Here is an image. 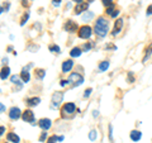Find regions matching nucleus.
<instances>
[{
    "label": "nucleus",
    "instance_id": "nucleus-7",
    "mask_svg": "<svg viewBox=\"0 0 152 143\" xmlns=\"http://www.w3.org/2000/svg\"><path fill=\"white\" fill-rule=\"evenodd\" d=\"M20 117H22V112H20V109L17 108V107L10 108V110H9V118L13 119V120H17V119H19Z\"/></svg>",
    "mask_w": 152,
    "mask_h": 143
},
{
    "label": "nucleus",
    "instance_id": "nucleus-46",
    "mask_svg": "<svg viewBox=\"0 0 152 143\" xmlns=\"http://www.w3.org/2000/svg\"><path fill=\"white\" fill-rule=\"evenodd\" d=\"M3 12H4V8H3V7H0V14H1Z\"/></svg>",
    "mask_w": 152,
    "mask_h": 143
},
{
    "label": "nucleus",
    "instance_id": "nucleus-39",
    "mask_svg": "<svg viewBox=\"0 0 152 143\" xmlns=\"http://www.w3.org/2000/svg\"><path fill=\"white\" fill-rule=\"evenodd\" d=\"M105 48H108V50H115L117 47L113 46V45H108V46H105Z\"/></svg>",
    "mask_w": 152,
    "mask_h": 143
},
{
    "label": "nucleus",
    "instance_id": "nucleus-44",
    "mask_svg": "<svg viewBox=\"0 0 152 143\" xmlns=\"http://www.w3.org/2000/svg\"><path fill=\"white\" fill-rule=\"evenodd\" d=\"M74 1H75L76 4H80V3H83V0H74Z\"/></svg>",
    "mask_w": 152,
    "mask_h": 143
},
{
    "label": "nucleus",
    "instance_id": "nucleus-15",
    "mask_svg": "<svg viewBox=\"0 0 152 143\" xmlns=\"http://www.w3.org/2000/svg\"><path fill=\"white\" fill-rule=\"evenodd\" d=\"M20 79H22V81L23 82H29V80H31V75H29V72H28V70L27 69H23L22 70V72H20Z\"/></svg>",
    "mask_w": 152,
    "mask_h": 143
},
{
    "label": "nucleus",
    "instance_id": "nucleus-36",
    "mask_svg": "<svg viewBox=\"0 0 152 143\" xmlns=\"http://www.w3.org/2000/svg\"><path fill=\"white\" fill-rule=\"evenodd\" d=\"M46 137H47V133H46V132H43V133H42V136L39 137V141H41V142H43V141L46 139Z\"/></svg>",
    "mask_w": 152,
    "mask_h": 143
},
{
    "label": "nucleus",
    "instance_id": "nucleus-20",
    "mask_svg": "<svg viewBox=\"0 0 152 143\" xmlns=\"http://www.w3.org/2000/svg\"><path fill=\"white\" fill-rule=\"evenodd\" d=\"M109 69V61H103L99 63V71H107Z\"/></svg>",
    "mask_w": 152,
    "mask_h": 143
},
{
    "label": "nucleus",
    "instance_id": "nucleus-6",
    "mask_svg": "<svg viewBox=\"0 0 152 143\" xmlns=\"http://www.w3.org/2000/svg\"><path fill=\"white\" fill-rule=\"evenodd\" d=\"M22 118L23 120L27 122V123H32V124H34V113H33L31 109H27L22 113Z\"/></svg>",
    "mask_w": 152,
    "mask_h": 143
},
{
    "label": "nucleus",
    "instance_id": "nucleus-2",
    "mask_svg": "<svg viewBox=\"0 0 152 143\" xmlns=\"http://www.w3.org/2000/svg\"><path fill=\"white\" fill-rule=\"evenodd\" d=\"M91 28H90L89 26H83L79 28V32H77V36L81 38V39H88V38L91 37Z\"/></svg>",
    "mask_w": 152,
    "mask_h": 143
},
{
    "label": "nucleus",
    "instance_id": "nucleus-47",
    "mask_svg": "<svg viewBox=\"0 0 152 143\" xmlns=\"http://www.w3.org/2000/svg\"><path fill=\"white\" fill-rule=\"evenodd\" d=\"M88 1H90V3H91V1H94V0H88Z\"/></svg>",
    "mask_w": 152,
    "mask_h": 143
},
{
    "label": "nucleus",
    "instance_id": "nucleus-11",
    "mask_svg": "<svg viewBox=\"0 0 152 143\" xmlns=\"http://www.w3.org/2000/svg\"><path fill=\"white\" fill-rule=\"evenodd\" d=\"M122 27H123V19H117V22L114 23V28H113V32H112V34L113 36H117V34H119V32L122 31Z\"/></svg>",
    "mask_w": 152,
    "mask_h": 143
},
{
    "label": "nucleus",
    "instance_id": "nucleus-13",
    "mask_svg": "<svg viewBox=\"0 0 152 143\" xmlns=\"http://www.w3.org/2000/svg\"><path fill=\"white\" fill-rule=\"evenodd\" d=\"M129 137H131V139L133 141V142H138V141H141V138H142V133L140 132V131H132L131 133H129Z\"/></svg>",
    "mask_w": 152,
    "mask_h": 143
},
{
    "label": "nucleus",
    "instance_id": "nucleus-37",
    "mask_svg": "<svg viewBox=\"0 0 152 143\" xmlns=\"http://www.w3.org/2000/svg\"><path fill=\"white\" fill-rule=\"evenodd\" d=\"M67 84H69V80H61V82H60L61 86H65V85H67Z\"/></svg>",
    "mask_w": 152,
    "mask_h": 143
},
{
    "label": "nucleus",
    "instance_id": "nucleus-31",
    "mask_svg": "<svg viewBox=\"0 0 152 143\" xmlns=\"http://www.w3.org/2000/svg\"><path fill=\"white\" fill-rule=\"evenodd\" d=\"M115 10V9H114V5H112V7H109V8H107V13L109 14V15H112L113 14V12Z\"/></svg>",
    "mask_w": 152,
    "mask_h": 143
},
{
    "label": "nucleus",
    "instance_id": "nucleus-14",
    "mask_svg": "<svg viewBox=\"0 0 152 143\" xmlns=\"http://www.w3.org/2000/svg\"><path fill=\"white\" fill-rule=\"evenodd\" d=\"M9 75H10V69H9L8 66H4V67L0 70V79L7 80L9 77Z\"/></svg>",
    "mask_w": 152,
    "mask_h": 143
},
{
    "label": "nucleus",
    "instance_id": "nucleus-43",
    "mask_svg": "<svg viewBox=\"0 0 152 143\" xmlns=\"http://www.w3.org/2000/svg\"><path fill=\"white\" fill-rule=\"evenodd\" d=\"M12 51H13V47L9 46V47H8V52H12Z\"/></svg>",
    "mask_w": 152,
    "mask_h": 143
},
{
    "label": "nucleus",
    "instance_id": "nucleus-26",
    "mask_svg": "<svg viewBox=\"0 0 152 143\" xmlns=\"http://www.w3.org/2000/svg\"><path fill=\"white\" fill-rule=\"evenodd\" d=\"M57 141H58V139H57L56 136H51V137H48V139H47L46 143H56Z\"/></svg>",
    "mask_w": 152,
    "mask_h": 143
},
{
    "label": "nucleus",
    "instance_id": "nucleus-17",
    "mask_svg": "<svg viewBox=\"0 0 152 143\" xmlns=\"http://www.w3.org/2000/svg\"><path fill=\"white\" fill-rule=\"evenodd\" d=\"M7 138H8L9 142H13V143H19V142H20V138H19V136L15 134V133H13V132L12 133H8Z\"/></svg>",
    "mask_w": 152,
    "mask_h": 143
},
{
    "label": "nucleus",
    "instance_id": "nucleus-25",
    "mask_svg": "<svg viewBox=\"0 0 152 143\" xmlns=\"http://www.w3.org/2000/svg\"><path fill=\"white\" fill-rule=\"evenodd\" d=\"M102 3H103V5L107 7V8L114 5V4H113V0H102Z\"/></svg>",
    "mask_w": 152,
    "mask_h": 143
},
{
    "label": "nucleus",
    "instance_id": "nucleus-24",
    "mask_svg": "<svg viewBox=\"0 0 152 143\" xmlns=\"http://www.w3.org/2000/svg\"><path fill=\"white\" fill-rule=\"evenodd\" d=\"M50 51L53 52V53H60V47L56 45H52V46H50Z\"/></svg>",
    "mask_w": 152,
    "mask_h": 143
},
{
    "label": "nucleus",
    "instance_id": "nucleus-12",
    "mask_svg": "<svg viewBox=\"0 0 152 143\" xmlns=\"http://www.w3.org/2000/svg\"><path fill=\"white\" fill-rule=\"evenodd\" d=\"M72 66H74V61L72 60L64 61V63H62V72H69V71H71Z\"/></svg>",
    "mask_w": 152,
    "mask_h": 143
},
{
    "label": "nucleus",
    "instance_id": "nucleus-32",
    "mask_svg": "<svg viewBox=\"0 0 152 143\" xmlns=\"http://www.w3.org/2000/svg\"><path fill=\"white\" fill-rule=\"evenodd\" d=\"M83 48H84V51H85V52H86V51H89L90 48H91V45H90V43H85Z\"/></svg>",
    "mask_w": 152,
    "mask_h": 143
},
{
    "label": "nucleus",
    "instance_id": "nucleus-29",
    "mask_svg": "<svg viewBox=\"0 0 152 143\" xmlns=\"http://www.w3.org/2000/svg\"><path fill=\"white\" fill-rule=\"evenodd\" d=\"M128 80H129V82H134V76H133V72H128Z\"/></svg>",
    "mask_w": 152,
    "mask_h": 143
},
{
    "label": "nucleus",
    "instance_id": "nucleus-10",
    "mask_svg": "<svg viewBox=\"0 0 152 143\" xmlns=\"http://www.w3.org/2000/svg\"><path fill=\"white\" fill-rule=\"evenodd\" d=\"M65 29H66V32L74 33V32H76V29H77V24H76V22H74V20H71V19H69V20H66Z\"/></svg>",
    "mask_w": 152,
    "mask_h": 143
},
{
    "label": "nucleus",
    "instance_id": "nucleus-22",
    "mask_svg": "<svg viewBox=\"0 0 152 143\" xmlns=\"http://www.w3.org/2000/svg\"><path fill=\"white\" fill-rule=\"evenodd\" d=\"M96 138H98V132L95 131V129L90 131V133H89V139H90V141H95Z\"/></svg>",
    "mask_w": 152,
    "mask_h": 143
},
{
    "label": "nucleus",
    "instance_id": "nucleus-40",
    "mask_svg": "<svg viewBox=\"0 0 152 143\" xmlns=\"http://www.w3.org/2000/svg\"><path fill=\"white\" fill-rule=\"evenodd\" d=\"M1 112H5V105L0 103V113H1Z\"/></svg>",
    "mask_w": 152,
    "mask_h": 143
},
{
    "label": "nucleus",
    "instance_id": "nucleus-1",
    "mask_svg": "<svg viewBox=\"0 0 152 143\" xmlns=\"http://www.w3.org/2000/svg\"><path fill=\"white\" fill-rule=\"evenodd\" d=\"M94 32L95 34L99 36V37H105L109 32V23L108 20L104 17H99L95 22V26H94Z\"/></svg>",
    "mask_w": 152,
    "mask_h": 143
},
{
    "label": "nucleus",
    "instance_id": "nucleus-5",
    "mask_svg": "<svg viewBox=\"0 0 152 143\" xmlns=\"http://www.w3.org/2000/svg\"><path fill=\"white\" fill-rule=\"evenodd\" d=\"M64 100V93L62 91H56L52 95V108H58L60 104Z\"/></svg>",
    "mask_w": 152,
    "mask_h": 143
},
{
    "label": "nucleus",
    "instance_id": "nucleus-45",
    "mask_svg": "<svg viewBox=\"0 0 152 143\" xmlns=\"http://www.w3.org/2000/svg\"><path fill=\"white\" fill-rule=\"evenodd\" d=\"M57 139H58V141H64V137L60 136V137H57Z\"/></svg>",
    "mask_w": 152,
    "mask_h": 143
},
{
    "label": "nucleus",
    "instance_id": "nucleus-9",
    "mask_svg": "<svg viewBox=\"0 0 152 143\" xmlns=\"http://www.w3.org/2000/svg\"><path fill=\"white\" fill-rule=\"evenodd\" d=\"M88 8H89V4L85 3V1L80 3V4H76V7L74 9V14H76V15H77V14H81L83 12H86Z\"/></svg>",
    "mask_w": 152,
    "mask_h": 143
},
{
    "label": "nucleus",
    "instance_id": "nucleus-21",
    "mask_svg": "<svg viewBox=\"0 0 152 143\" xmlns=\"http://www.w3.org/2000/svg\"><path fill=\"white\" fill-rule=\"evenodd\" d=\"M36 76H37V77L38 79H43L45 77V76H46V71L43 70V69H37L36 70Z\"/></svg>",
    "mask_w": 152,
    "mask_h": 143
},
{
    "label": "nucleus",
    "instance_id": "nucleus-16",
    "mask_svg": "<svg viewBox=\"0 0 152 143\" xmlns=\"http://www.w3.org/2000/svg\"><path fill=\"white\" fill-rule=\"evenodd\" d=\"M152 55V43H150L148 46H147V48L145 50V55H143V58H142V62H146L147 60L150 58V56Z\"/></svg>",
    "mask_w": 152,
    "mask_h": 143
},
{
    "label": "nucleus",
    "instance_id": "nucleus-33",
    "mask_svg": "<svg viewBox=\"0 0 152 143\" xmlns=\"http://www.w3.org/2000/svg\"><path fill=\"white\" fill-rule=\"evenodd\" d=\"M91 17H93V13H89L88 15H86V13H85V14H84V17H83V19H84V20H86V19H90Z\"/></svg>",
    "mask_w": 152,
    "mask_h": 143
},
{
    "label": "nucleus",
    "instance_id": "nucleus-42",
    "mask_svg": "<svg viewBox=\"0 0 152 143\" xmlns=\"http://www.w3.org/2000/svg\"><path fill=\"white\" fill-rule=\"evenodd\" d=\"M93 115H94V117H98V115H99V112H98V110H94Z\"/></svg>",
    "mask_w": 152,
    "mask_h": 143
},
{
    "label": "nucleus",
    "instance_id": "nucleus-8",
    "mask_svg": "<svg viewBox=\"0 0 152 143\" xmlns=\"http://www.w3.org/2000/svg\"><path fill=\"white\" fill-rule=\"evenodd\" d=\"M38 125H39L41 129H43L46 132V131H48L50 128H51L52 122H51V119H48V118H42L41 120L38 122Z\"/></svg>",
    "mask_w": 152,
    "mask_h": 143
},
{
    "label": "nucleus",
    "instance_id": "nucleus-27",
    "mask_svg": "<svg viewBox=\"0 0 152 143\" xmlns=\"http://www.w3.org/2000/svg\"><path fill=\"white\" fill-rule=\"evenodd\" d=\"M91 91H93V89H91V88H89V89L85 90V91H84V98H85V99L89 98V96H90V94H91Z\"/></svg>",
    "mask_w": 152,
    "mask_h": 143
},
{
    "label": "nucleus",
    "instance_id": "nucleus-41",
    "mask_svg": "<svg viewBox=\"0 0 152 143\" xmlns=\"http://www.w3.org/2000/svg\"><path fill=\"white\" fill-rule=\"evenodd\" d=\"M60 1H61V0H53V5L58 7V5H60Z\"/></svg>",
    "mask_w": 152,
    "mask_h": 143
},
{
    "label": "nucleus",
    "instance_id": "nucleus-18",
    "mask_svg": "<svg viewBox=\"0 0 152 143\" xmlns=\"http://www.w3.org/2000/svg\"><path fill=\"white\" fill-rule=\"evenodd\" d=\"M39 103H41V99H39V98H36V96H34V98L27 99V104H28L29 107H37Z\"/></svg>",
    "mask_w": 152,
    "mask_h": 143
},
{
    "label": "nucleus",
    "instance_id": "nucleus-38",
    "mask_svg": "<svg viewBox=\"0 0 152 143\" xmlns=\"http://www.w3.org/2000/svg\"><path fill=\"white\" fill-rule=\"evenodd\" d=\"M4 133H5V127H3V125H0V136H3Z\"/></svg>",
    "mask_w": 152,
    "mask_h": 143
},
{
    "label": "nucleus",
    "instance_id": "nucleus-23",
    "mask_svg": "<svg viewBox=\"0 0 152 143\" xmlns=\"http://www.w3.org/2000/svg\"><path fill=\"white\" fill-rule=\"evenodd\" d=\"M28 18H29V13H24L23 14V17H22V19H20V26H24L26 24V22L28 20Z\"/></svg>",
    "mask_w": 152,
    "mask_h": 143
},
{
    "label": "nucleus",
    "instance_id": "nucleus-4",
    "mask_svg": "<svg viewBox=\"0 0 152 143\" xmlns=\"http://www.w3.org/2000/svg\"><path fill=\"white\" fill-rule=\"evenodd\" d=\"M76 110V105L74 103H66L65 105L62 107V109H61V113H62V118H66V114H74Z\"/></svg>",
    "mask_w": 152,
    "mask_h": 143
},
{
    "label": "nucleus",
    "instance_id": "nucleus-3",
    "mask_svg": "<svg viewBox=\"0 0 152 143\" xmlns=\"http://www.w3.org/2000/svg\"><path fill=\"white\" fill-rule=\"evenodd\" d=\"M69 82H71L74 86H80V85H83V82H84V77L80 74L74 72L69 76Z\"/></svg>",
    "mask_w": 152,
    "mask_h": 143
},
{
    "label": "nucleus",
    "instance_id": "nucleus-35",
    "mask_svg": "<svg viewBox=\"0 0 152 143\" xmlns=\"http://www.w3.org/2000/svg\"><path fill=\"white\" fill-rule=\"evenodd\" d=\"M146 14H147V15H151V14H152V4H151V5H148V8H147Z\"/></svg>",
    "mask_w": 152,
    "mask_h": 143
},
{
    "label": "nucleus",
    "instance_id": "nucleus-34",
    "mask_svg": "<svg viewBox=\"0 0 152 143\" xmlns=\"http://www.w3.org/2000/svg\"><path fill=\"white\" fill-rule=\"evenodd\" d=\"M118 15H119V10H118V9H115V10L113 12V14H112L110 17H112V18H117Z\"/></svg>",
    "mask_w": 152,
    "mask_h": 143
},
{
    "label": "nucleus",
    "instance_id": "nucleus-30",
    "mask_svg": "<svg viewBox=\"0 0 152 143\" xmlns=\"http://www.w3.org/2000/svg\"><path fill=\"white\" fill-rule=\"evenodd\" d=\"M109 139L113 141V127H112V124H109Z\"/></svg>",
    "mask_w": 152,
    "mask_h": 143
},
{
    "label": "nucleus",
    "instance_id": "nucleus-28",
    "mask_svg": "<svg viewBox=\"0 0 152 143\" xmlns=\"http://www.w3.org/2000/svg\"><path fill=\"white\" fill-rule=\"evenodd\" d=\"M10 81H12L13 84H19V76H15V75L12 76V77H10Z\"/></svg>",
    "mask_w": 152,
    "mask_h": 143
},
{
    "label": "nucleus",
    "instance_id": "nucleus-19",
    "mask_svg": "<svg viewBox=\"0 0 152 143\" xmlns=\"http://www.w3.org/2000/svg\"><path fill=\"white\" fill-rule=\"evenodd\" d=\"M81 53H83L81 48H79V47H74V48L71 50V52H70V56L71 57H80Z\"/></svg>",
    "mask_w": 152,
    "mask_h": 143
}]
</instances>
